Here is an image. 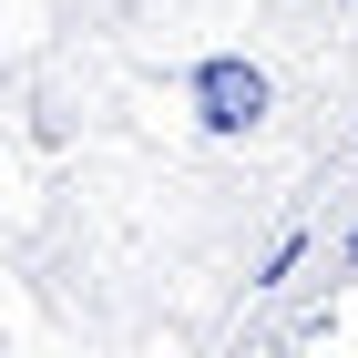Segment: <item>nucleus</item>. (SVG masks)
<instances>
[{
  "label": "nucleus",
  "mask_w": 358,
  "mask_h": 358,
  "mask_svg": "<svg viewBox=\"0 0 358 358\" xmlns=\"http://www.w3.org/2000/svg\"><path fill=\"white\" fill-rule=\"evenodd\" d=\"M185 103H194V123H205V134L246 143V134H266L276 83H266V62H246V52H205V62L185 72Z\"/></svg>",
  "instance_id": "1"
},
{
  "label": "nucleus",
  "mask_w": 358,
  "mask_h": 358,
  "mask_svg": "<svg viewBox=\"0 0 358 358\" xmlns=\"http://www.w3.org/2000/svg\"><path fill=\"white\" fill-rule=\"evenodd\" d=\"M297 266H307V236H287V246L266 256V276H256V287H287V276H297Z\"/></svg>",
  "instance_id": "2"
},
{
  "label": "nucleus",
  "mask_w": 358,
  "mask_h": 358,
  "mask_svg": "<svg viewBox=\"0 0 358 358\" xmlns=\"http://www.w3.org/2000/svg\"><path fill=\"white\" fill-rule=\"evenodd\" d=\"M338 266H348V276H358V225H348V236H338Z\"/></svg>",
  "instance_id": "3"
}]
</instances>
